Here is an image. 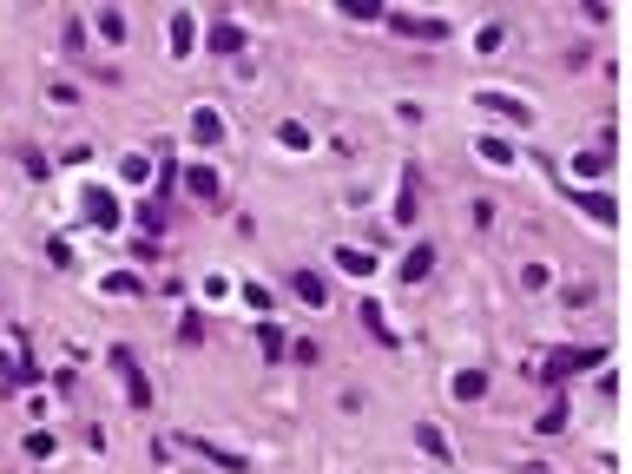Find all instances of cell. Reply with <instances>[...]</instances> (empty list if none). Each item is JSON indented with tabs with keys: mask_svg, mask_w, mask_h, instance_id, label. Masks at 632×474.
<instances>
[{
	"mask_svg": "<svg viewBox=\"0 0 632 474\" xmlns=\"http://www.w3.org/2000/svg\"><path fill=\"white\" fill-rule=\"evenodd\" d=\"M455 395H461V402H481V395H488V376H481V369H461V376H455Z\"/></svg>",
	"mask_w": 632,
	"mask_h": 474,
	"instance_id": "7c38bea8",
	"label": "cell"
},
{
	"mask_svg": "<svg viewBox=\"0 0 632 474\" xmlns=\"http://www.w3.org/2000/svg\"><path fill=\"white\" fill-rule=\"evenodd\" d=\"M389 20H395L402 33H415V40H448V27H442L435 14H428V20H415V14H389Z\"/></svg>",
	"mask_w": 632,
	"mask_h": 474,
	"instance_id": "5b68a950",
	"label": "cell"
},
{
	"mask_svg": "<svg viewBox=\"0 0 632 474\" xmlns=\"http://www.w3.org/2000/svg\"><path fill=\"white\" fill-rule=\"evenodd\" d=\"M600 356L606 349H553L547 363H540V382H567V376H580V369H600Z\"/></svg>",
	"mask_w": 632,
	"mask_h": 474,
	"instance_id": "7a4b0ae2",
	"label": "cell"
},
{
	"mask_svg": "<svg viewBox=\"0 0 632 474\" xmlns=\"http://www.w3.org/2000/svg\"><path fill=\"white\" fill-rule=\"evenodd\" d=\"M481 106H488V112H507V119H521V126H527V106H521V99H507V93H481Z\"/></svg>",
	"mask_w": 632,
	"mask_h": 474,
	"instance_id": "5bb4252c",
	"label": "cell"
},
{
	"mask_svg": "<svg viewBox=\"0 0 632 474\" xmlns=\"http://www.w3.org/2000/svg\"><path fill=\"white\" fill-rule=\"evenodd\" d=\"M428 270H435V251H428V244H415V251L402 257V284H422Z\"/></svg>",
	"mask_w": 632,
	"mask_h": 474,
	"instance_id": "52a82bcc",
	"label": "cell"
},
{
	"mask_svg": "<svg viewBox=\"0 0 632 474\" xmlns=\"http://www.w3.org/2000/svg\"><path fill=\"white\" fill-rule=\"evenodd\" d=\"M106 290H112V297H139V277H132V270H119V277H106Z\"/></svg>",
	"mask_w": 632,
	"mask_h": 474,
	"instance_id": "7402d4cb",
	"label": "cell"
},
{
	"mask_svg": "<svg viewBox=\"0 0 632 474\" xmlns=\"http://www.w3.org/2000/svg\"><path fill=\"white\" fill-rule=\"evenodd\" d=\"M415 191H422V172H402V198H395V224H415Z\"/></svg>",
	"mask_w": 632,
	"mask_h": 474,
	"instance_id": "8992f818",
	"label": "cell"
},
{
	"mask_svg": "<svg viewBox=\"0 0 632 474\" xmlns=\"http://www.w3.org/2000/svg\"><path fill=\"white\" fill-rule=\"evenodd\" d=\"M86 224H119V198H112V191H86Z\"/></svg>",
	"mask_w": 632,
	"mask_h": 474,
	"instance_id": "3957f363",
	"label": "cell"
},
{
	"mask_svg": "<svg viewBox=\"0 0 632 474\" xmlns=\"http://www.w3.org/2000/svg\"><path fill=\"white\" fill-rule=\"evenodd\" d=\"M336 270H349V277H369V270H376V251H356V244H343V251H336Z\"/></svg>",
	"mask_w": 632,
	"mask_h": 474,
	"instance_id": "9c48e42d",
	"label": "cell"
},
{
	"mask_svg": "<svg viewBox=\"0 0 632 474\" xmlns=\"http://www.w3.org/2000/svg\"><path fill=\"white\" fill-rule=\"evenodd\" d=\"M277 139H284V145H290V152H303V145H310V132H303V126H297V119H284V126H277Z\"/></svg>",
	"mask_w": 632,
	"mask_h": 474,
	"instance_id": "44dd1931",
	"label": "cell"
},
{
	"mask_svg": "<svg viewBox=\"0 0 632 474\" xmlns=\"http://www.w3.org/2000/svg\"><path fill=\"white\" fill-rule=\"evenodd\" d=\"M106 363L119 369V382H126V402H132V409H152V382H145L139 356H132V349H106Z\"/></svg>",
	"mask_w": 632,
	"mask_h": 474,
	"instance_id": "6da1fadb",
	"label": "cell"
},
{
	"mask_svg": "<svg viewBox=\"0 0 632 474\" xmlns=\"http://www.w3.org/2000/svg\"><path fill=\"white\" fill-rule=\"evenodd\" d=\"M237 297L251 303V310H257V316H270V303H277V297H270V290H264V284H244V290H237Z\"/></svg>",
	"mask_w": 632,
	"mask_h": 474,
	"instance_id": "d6986e66",
	"label": "cell"
},
{
	"mask_svg": "<svg viewBox=\"0 0 632 474\" xmlns=\"http://www.w3.org/2000/svg\"><path fill=\"white\" fill-rule=\"evenodd\" d=\"M185 185L198 191V198H218V172H211V165H191V172H185Z\"/></svg>",
	"mask_w": 632,
	"mask_h": 474,
	"instance_id": "4fadbf2b",
	"label": "cell"
},
{
	"mask_svg": "<svg viewBox=\"0 0 632 474\" xmlns=\"http://www.w3.org/2000/svg\"><path fill=\"white\" fill-rule=\"evenodd\" d=\"M290 290H297L303 303H316V310H323V303H330V284H323V277H316V270H297V277H290Z\"/></svg>",
	"mask_w": 632,
	"mask_h": 474,
	"instance_id": "277c9868",
	"label": "cell"
},
{
	"mask_svg": "<svg viewBox=\"0 0 632 474\" xmlns=\"http://www.w3.org/2000/svg\"><path fill=\"white\" fill-rule=\"evenodd\" d=\"M343 14L349 20H382V7H376V0H343Z\"/></svg>",
	"mask_w": 632,
	"mask_h": 474,
	"instance_id": "603a6c76",
	"label": "cell"
},
{
	"mask_svg": "<svg viewBox=\"0 0 632 474\" xmlns=\"http://www.w3.org/2000/svg\"><path fill=\"white\" fill-rule=\"evenodd\" d=\"M415 442H422L435 461H448V435H442V428H428V422H422V435H415Z\"/></svg>",
	"mask_w": 632,
	"mask_h": 474,
	"instance_id": "e0dca14e",
	"label": "cell"
},
{
	"mask_svg": "<svg viewBox=\"0 0 632 474\" xmlns=\"http://www.w3.org/2000/svg\"><path fill=\"white\" fill-rule=\"evenodd\" d=\"M191 47H198V27H191V14H172V53L185 60Z\"/></svg>",
	"mask_w": 632,
	"mask_h": 474,
	"instance_id": "8fae6325",
	"label": "cell"
},
{
	"mask_svg": "<svg viewBox=\"0 0 632 474\" xmlns=\"http://www.w3.org/2000/svg\"><path fill=\"white\" fill-rule=\"evenodd\" d=\"M211 53H244V27H237V20H218V27H211Z\"/></svg>",
	"mask_w": 632,
	"mask_h": 474,
	"instance_id": "ba28073f",
	"label": "cell"
},
{
	"mask_svg": "<svg viewBox=\"0 0 632 474\" xmlns=\"http://www.w3.org/2000/svg\"><path fill=\"white\" fill-rule=\"evenodd\" d=\"M560 428H567V402H547L540 409V435H560Z\"/></svg>",
	"mask_w": 632,
	"mask_h": 474,
	"instance_id": "2e32d148",
	"label": "cell"
},
{
	"mask_svg": "<svg viewBox=\"0 0 632 474\" xmlns=\"http://www.w3.org/2000/svg\"><path fill=\"white\" fill-rule=\"evenodd\" d=\"M99 33H106V40H126V14H119V7H106V14H99Z\"/></svg>",
	"mask_w": 632,
	"mask_h": 474,
	"instance_id": "ffe728a7",
	"label": "cell"
},
{
	"mask_svg": "<svg viewBox=\"0 0 632 474\" xmlns=\"http://www.w3.org/2000/svg\"><path fill=\"white\" fill-rule=\"evenodd\" d=\"M606 158H613V152H606V145H600V152H586V158H573V172H606Z\"/></svg>",
	"mask_w": 632,
	"mask_h": 474,
	"instance_id": "cb8c5ba5",
	"label": "cell"
},
{
	"mask_svg": "<svg viewBox=\"0 0 632 474\" xmlns=\"http://www.w3.org/2000/svg\"><path fill=\"white\" fill-rule=\"evenodd\" d=\"M573 198H580V205L593 211V218H600V224H613V198H600V191H573Z\"/></svg>",
	"mask_w": 632,
	"mask_h": 474,
	"instance_id": "9a60e30c",
	"label": "cell"
},
{
	"mask_svg": "<svg viewBox=\"0 0 632 474\" xmlns=\"http://www.w3.org/2000/svg\"><path fill=\"white\" fill-rule=\"evenodd\" d=\"M257 343H264V356H284V330H277V323H270V316H264V330H257Z\"/></svg>",
	"mask_w": 632,
	"mask_h": 474,
	"instance_id": "ac0fdd59",
	"label": "cell"
},
{
	"mask_svg": "<svg viewBox=\"0 0 632 474\" xmlns=\"http://www.w3.org/2000/svg\"><path fill=\"white\" fill-rule=\"evenodd\" d=\"M191 132H198L205 145H218V139H224V119H218L211 106H198V112H191Z\"/></svg>",
	"mask_w": 632,
	"mask_h": 474,
	"instance_id": "30bf717a",
	"label": "cell"
}]
</instances>
